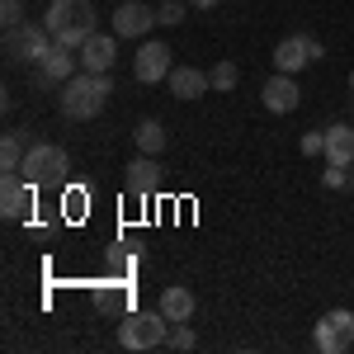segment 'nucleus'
<instances>
[{
  "mask_svg": "<svg viewBox=\"0 0 354 354\" xmlns=\"http://www.w3.org/2000/svg\"><path fill=\"white\" fill-rule=\"evenodd\" d=\"M109 90H113L109 71H76L71 81H62V113L90 123V118H100V113H104Z\"/></svg>",
  "mask_w": 354,
  "mask_h": 354,
  "instance_id": "obj_1",
  "label": "nucleus"
},
{
  "mask_svg": "<svg viewBox=\"0 0 354 354\" xmlns=\"http://www.w3.org/2000/svg\"><path fill=\"white\" fill-rule=\"evenodd\" d=\"M43 24L62 48H85L100 28H95V0H53Z\"/></svg>",
  "mask_w": 354,
  "mask_h": 354,
  "instance_id": "obj_2",
  "label": "nucleus"
},
{
  "mask_svg": "<svg viewBox=\"0 0 354 354\" xmlns=\"http://www.w3.org/2000/svg\"><path fill=\"white\" fill-rule=\"evenodd\" d=\"M165 340H170V317H165L161 307L156 312H128L118 322V345L123 350H156Z\"/></svg>",
  "mask_w": 354,
  "mask_h": 354,
  "instance_id": "obj_3",
  "label": "nucleus"
},
{
  "mask_svg": "<svg viewBox=\"0 0 354 354\" xmlns=\"http://www.w3.org/2000/svg\"><path fill=\"white\" fill-rule=\"evenodd\" d=\"M66 165H71V161H66V151H62V147L38 142V147H28L24 170H19V175L38 189V185H62V180H66Z\"/></svg>",
  "mask_w": 354,
  "mask_h": 354,
  "instance_id": "obj_4",
  "label": "nucleus"
},
{
  "mask_svg": "<svg viewBox=\"0 0 354 354\" xmlns=\"http://www.w3.org/2000/svg\"><path fill=\"white\" fill-rule=\"evenodd\" d=\"M57 48V38L48 33V24H19V28H5V53L15 57V62H43V57Z\"/></svg>",
  "mask_w": 354,
  "mask_h": 354,
  "instance_id": "obj_5",
  "label": "nucleus"
},
{
  "mask_svg": "<svg viewBox=\"0 0 354 354\" xmlns=\"http://www.w3.org/2000/svg\"><path fill=\"white\" fill-rule=\"evenodd\" d=\"M312 345L322 354H345L354 345V312H345V307H330L326 317L312 326Z\"/></svg>",
  "mask_w": 354,
  "mask_h": 354,
  "instance_id": "obj_6",
  "label": "nucleus"
},
{
  "mask_svg": "<svg viewBox=\"0 0 354 354\" xmlns=\"http://www.w3.org/2000/svg\"><path fill=\"white\" fill-rule=\"evenodd\" d=\"M326 48L317 43V38H307V33H293V38H283L279 48H274V66L279 71H288V76H298L307 62H322Z\"/></svg>",
  "mask_w": 354,
  "mask_h": 354,
  "instance_id": "obj_7",
  "label": "nucleus"
},
{
  "mask_svg": "<svg viewBox=\"0 0 354 354\" xmlns=\"http://www.w3.org/2000/svg\"><path fill=\"white\" fill-rule=\"evenodd\" d=\"M123 189H128V198H151V194H161V165H156V156H137V161H128V175H123Z\"/></svg>",
  "mask_w": 354,
  "mask_h": 354,
  "instance_id": "obj_8",
  "label": "nucleus"
},
{
  "mask_svg": "<svg viewBox=\"0 0 354 354\" xmlns=\"http://www.w3.org/2000/svg\"><path fill=\"white\" fill-rule=\"evenodd\" d=\"M151 24H156V10H147L142 0H123V5L113 10V33H118V38H137V43H142V38L151 33Z\"/></svg>",
  "mask_w": 354,
  "mask_h": 354,
  "instance_id": "obj_9",
  "label": "nucleus"
},
{
  "mask_svg": "<svg viewBox=\"0 0 354 354\" xmlns=\"http://www.w3.org/2000/svg\"><path fill=\"white\" fill-rule=\"evenodd\" d=\"M137 81L142 85H156V81H165L175 66H170V48L165 43H156V38H142V53H137Z\"/></svg>",
  "mask_w": 354,
  "mask_h": 354,
  "instance_id": "obj_10",
  "label": "nucleus"
},
{
  "mask_svg": "<svg viewBox=\"0 0 354 354\" xmlns=\"http://www.w3.org/2000/svg\"><path fill=\"white\" fill-rule=\"evenodd\" d=\"M28 203H33V185H28L19 170H5V180H0V213H5V222L24 218Z\"/></svg>",
  "mask_w": 354,
  "mask_h": 354,
  "instance_id": "obj_11",
  "label": "nucleus"
},
{
  "mask_svg": "<svg viewBox=\"0 0 354 354\" xmlns=\"http://www.w3.org/2000/svg\"><path fill=\"white\" fill-rule=\"evenodd\" d=\"M260 100H265V109H270V113H293V109H298V100H302V90H298V81H293L288 71H279V76L265 81Z\"/></svg>",
  "mask_w": 354,
  "mask_h": 354,
  "instance_id": "obj_12",
  "label": "nucleus"
},
{
  "mask_svg": "<svg viewBox=\"0 0 354 354\" xmlns=\"http://www.w3.org/2000/svg\"><path fill=\"white\" fill-rule=\"evenodd\" d=\"M322 156H326V165H354V128L350 123H330L326 128Z\"/></svg>",
  "mask_w": 354,
  "mask_h": 354,
  "instance_id": "obj_13",
  "label": "nucleus"
},
{
  "mask_svg": "<svg viewBox=\"0 0 354 354\" xmlns=\"http://www.w3.org/2000/svg\"><path fill=\"white\" fill-rule=\"evenodd\" d=\"M76 66H81V53L57 43L53 53L38 62V76H43V81H71V76H76Z\"/></svg>",
  "mask_w": 354,
  "mask_h": 354,
  "instance_id": "obj_14",
  "label": "nucleus"
},
{
  "mask_svg": "<svg viewBox=\"0 0 354 354\" xmlns=\"http://www.w3.org/2000/svg\"><path fill=\"white\" fill-rule=\"evenodd\" d=\"M113 38H118V33H109V38H104V33H95V38H90V43L81 48V66H85V71H109L113 62H118V48H113Z\"/></svg>",
  "mask_w": 354,
  "mask_h": 354,
  "instance_id": "obj_15",
  "label": "nucleus"
},
{
  "mask_svg": "<svg viewBox=\"0 0 354 354\" xmlns=\"http://www.w3.org/2000/svg\"><path fill=\"white\" fill-rule=\"evenodd\" d=\"M165 85H170V95H175V100H198L203 90H213L208 76H203V71H194V66H175V71L165 76Z\"/></svg>",
  "mask_w": 354,
  "mask_h": 354,
  "instance_id": "obj_16",
  "label": "nucleus"
},
{
  "mask_svg": "<svg viewBox=\"0 0 354 354\" xmlns=\"http://www.w3.org/2000/svg\"><path fill=\"white\" fill-rule=\"evenodd\" d=\"M161 312L170 317V326L189 322V317H194V293H189V288H165V293H161Z\"/></svg>",
  "mask_w": 354,
  "mask_h": 354,
  "instance_id": "obj_17",
  "label": "nucleus"
},
{
  "mask_svg": "<svg viewBox=\"0 0 354 354\" xmlns=\"http://www.w3.org/2000/svg\"><path fill=\"white\" fill-rule=\"evenodd\" d=\"M133 137H137V147H142L147 156H161L165 151V128L156 123V118H142V123L133 128Z\"/></svg>",
  "mask_w": 354,
  "mask_h": 354,
  "instance_id": "obj_18",
  "label": "nucleus"
},
{
  "mask_svg": "<svg viewBox=\"0 0 354 354\" xmlns=\"http://www.w3.org/2000/svg\"><path fill=\"white\" fill-rule=\"evenodd\" d=\"M24 142H19V133H5V142H0V170H24Z\"/></svg>",
  "mask_w": 354,
  "mask_h": 354,
  "instance_id": "obj_19",
  "label": "nucleus"
},
{
  "mask_svg": "<svg viewBox=\"0 0 354 354\" xmlns=\"http://www.w3.org/2000/svg\"><path fill=\"white\" fill-rule=\"evenodd\" d=\"M236 81H241V71H236V62H218V66L208 71V85H213L218 95H227V90H236Z\"/></svg>",
  "mask_w": 354,
  "mask_h": 354,
  "instance_id": "obj_20",
  "label": "nucleus"
},
{
  "mask_svg": "<svg viewBox=\"0 0 354 354\" xmlns=\"http://www.w3.org/2000/svg\"><path fill=\"white\" fill-rule=\"evenodd\" d=\"M165 345H170V350H175V354H180V350H194V345H198V340H194L189 322H180V326L170 330V340H165Z\"/></svg>",
  "mask_w": 354,
  "mask_h": 354,
  "instance_id": "obj_21",
  "label": "nucleus"
},
{
  "mask_svg": "<svg viewBox=\"0 0 354 354\" xmlns=\"http://www.w3.org/2000/svg\"><path fill=\"white\" fill-rule=\"evenodd\" d=\"M0 24L19 28V24H24V5H19V0H5V5H0Z\"/></svg>",
  "mask_w": 354,
  "mask_h": 354,
  "instance_id": "obj_22",
  "label": "nucleus"
},
{
  "mask_svg": "<svg viewBox=\"0 0 354 354\" xmlns=\"http://www.w3.org/2000/svg\"><path fill=\"white\" fill-rule=\"evenodd\" d=\"M180 19H185V5H180V0H165L161 10H156V24H170V28H175Z\"/></svg>",
  "mask_w": 354,
  "mask_h": 354,
  "instance_id": "obj_23",
  "label": "nucleus"
},
{
  "mask_svg": "<svg viewBox=\"0 0 354 354\" xmlns=\"http://www.w3.org/2000/svg\"><path fill=\"white\" fill-rule=\"evenodd\" d=\"M322 147H326V128H322V133H307V137H302V151H307V156H322Z\"/></svg>",
  "mask_w": 354,
  "mask_h": 354,
  "instance_id": "obj_24",
  "label": "nucleus"
},
{
  "mask_svg": "<svg viewBox=\"0 0 354 354\" xmlns=\"http://www.w3.org/2000/svg\"><path fill=\"white\" fill-rule=\"evenodd\" d=\"M128 260H133V250H128V245H113V250H109V265H113V270H123Z\"/></svg>",
  "mask_w": 354,
  "mask_h": 354,
  "instance_id": "obj_25",
  "label": "nucleus"
},
{
  "mask_svg": "<svg viewBox=\"0 0 354 354\" xmlns=\"http://www.w3.org/2000/svg\"><path fill=\"white\" fill-rule=\"evenodd\" d=\"M189 5H198V10H213V5H218V0H189Z\"/></svg>",
  "mask_w": 354,
  "mask_h": 354,
  "instance_id": "obj_26",
  "label": "nucleus"
},
{
  "mask_svg": "<svg viewBox=\"0 0 354 354\" xmlns=\"http://www.w3.org/2000/svg\"><path fill=\"white\" fill-rule=\"evenodd\" d=\"M350 95H354V71H350Z\"/></svg>",
  "mask_w": 354,
  "mask_h": 354,
  "instance_id": "obj_27",
  "label": "nucleus"
}]
</instances>
